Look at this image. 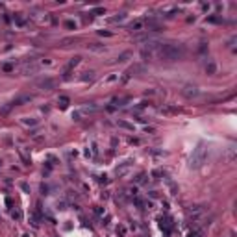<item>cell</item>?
<instances>
[{"label":"cell","mask_w":237,"mask_h":237,"mask_svg":"<svg viewBox=\"0 0 237 237\" xmlns=\"http://www.w3.org/2000/svg\"><path fill=\"white\" fill-rule=\"evenodd\" d=\"M156 56L165 61H178L185 56V46L180 43H159Z\"/></svg>","instance_id":"obj_1"},{"label":"cell","mask_w":237,"mask_h":237,"mask_svg":"<svg viewBox=\"0 0 237 237\" xmlns=\"http://www.w3.org/2000/svg\"><path fill=\"white\" fill-rule=\"evenodd\" d=\"M208 158V146L204 143H198V146L193 150L191 154V159H189V167L191 169H200L204 165V161Z\"/></svg>","instance_id":"obj_2"},{"label":"cell","mask_w":237,"mask_h":237,"mask_svg":"<svg viewBox=\"0 0 237 237\" xmlns=\"http://www.w3.org/2000/svg\"><path fill=\"white\" fill-rule=\"evenodd\" d=\"M97 109H98V108H97L95 104L82 106V108H78V109H74V111H72V118H74V120H82L85 115H91V113H95Z\"/></svg>","instance_id":"obj_3"},{"label":"cell","mask_w":237,"mask_h":237,"mask_svg":"<svg viewBox=\"0 0 237 237\" xmlns=\"http://www.w3.org/2000/svg\"><path fill=\"white\" fill-rule=\"evenodd\" d=\"M187 215L193 219V220H200V219L206 215V208L204 206H191L187 209Z\"/></svg>","instance_id":"obj_4"},{"label":"cell","mask_w":237,"mask_h":237,"mask_svg":"<svg viewBox=\"0 0 237 237\" xmlns=\"http://www.w3.org/2000/svg\"><path fill=\"white\" fill-rule=\"evenodd\" d=\"M35 85L41 87V89H45V91H50V89H54V87H56V80H52V78H41V80L35 82Z\"/></svg>","instance_id":"obj_5"},{"label":"cell","mask_w":237,"mask_h":237,"mask_svg":"<svg viewBox=\"0 0 237 237\" xmlns=\"http://www.w3.org/2000/svg\"><path fill=\"white\" fill-rule=\"evenodd\" d=\"M134 41L135 43H150V41H154V34H150V32H145V34H135L134 35Z\"/></svg>","instance_id":"obj_6"},{"label":"cell","mask_w":237,"mask_h":237,"mask_svg":"<svg viewBox=\"0 0 237 237\" xmlns=\"http://www.w3.org/2000/svg\"><path fill=\"white\" fill-rule=\"evenodd\" d=\"M128 28H130L132 32H135V34H141V32H143V30L146 28V22H145V20H143V19H139V20H134V22H132V24H130Z\"/></svg>","instance_id":"obj_7"},{"label":"cell","mask_w":237,"mask_h":237,"mask_svg":"<svg viewBox=\"0 0 237 237\" xmlns=\"http://www.w3.org/2000/svg\"><path fill=\"white\" fill-rule=\"evenodd\" d=\"M32 100H34V95H20V97H17L11 102V106H24V104H28Z\"/></svg>","instance_id":"obj_8"},{"label":"cell","mask_w":237,"mask_h":237,"mask_svg":"<svg viewBox=\"0 0 237 237\" xmlns=\"http://www.w3.org/2000/svg\"><path fill=\"white\" fill-rule=\"evenodd\" d=\"M182 95H183L185 98H193V97H197L198 95V89L195 87V85H187V87L182 89Z\"/></svg>","instance_id":"obj_9"},{"label":"cell","mask_w":237,"mask_h":237,"mask_svg":"<svg viewBox=\"0 0 237 237\" xmlns=\"http://www.w3.org/2000/svg\"><path fill=\"white\" fill-rule=\"evenodd\" d=\"M80 61H82V58H80V56H74V58L67 63V67H65V78L69 76V72H71V71H72L76 65H80Z\"/></svg>","instance_id":"obj_10"},{"label":"cell","mask_w":237,"mask_h":237,"mask_svg":"<svg viewBox=\"0 0 237 237\" xmlns=\"http://www.w3.org/2000/svg\"><path fill=\"white\" fill-rule=\"evenodd\" d=\"M130 169H132V161H124L122 165H118V167H117L115 174H117V176H124V174H126Z\"/></svg>","instance_id":"obj_11"},{"label":"cell","mask_w":237,"mask_h":237,"mask_svg":"<svg viewBox=\"0 0 237 237\" xmlns=\"http://www.w3.org/2000/svg\"><path fill=\"white\" fill-rule=\"evenodd\" d=\"M159 228H161V230H165V232L169 234V232H171V228H172V220H171L169 217L161 219V220H159Z\"/></svg>","instance_id":"obj_12"},{"label":"cell","mask_w":237,"mask_h":237,"mask_svg":"<svg viewBox=\"0 0 237 237\" xmlns=\"http://www.w3.org/2000/svg\"><path fill=\"white\" fill-rule=\"evenodd\" d=\"M78 37H65V39L59 41V46H71V45H76L78 43Z\"/></svg>","instance_id":"obj_13"},{"label":"cell","mask_w":237,"mask_h":237,"mask_svg":"<svg viewBox=\"0 0 237 237\" xmlns=\"http://www.w3.org/2000/svg\"><path fill=\"white\" fill-rule=\"evenodd\" d=\"M87 50H91V52H102L104 50V45H100V43H89L87 45Z\"/></svg>","instance_id":"obj_14"},{"label":"cell","mask_w":237,"mask_h":237,"mask_svg":"<svg viewBox=\"0 0 237 237\" xmlns=\"http://www.w3.org/2000/svg\"><path fill=\"white\" fill-rule=\"evenodd\" d=\"M145 69H143V65H134V67H130L128 69V76H134V74H137V72H143Z\"/></svg>","instance_id":"obj_15"},{"label":"cell","mask_w":237,"mask_h":237,"mask_svg":"<svg viewBox=\"0 0 237 237\" xmlns=\"http://www.w3.org/2000/svg\"><path fill=\"white\" fill-rule=\"evenodd\" d=\"M117 124H118V128H124V130L134 132V124H130V122H126V120H118Z\"/></svg>","instance_id":"obj_16"},{"label":"cell","mask_w":237,"mask_h":237,"mask_svg":"<svg viewBox=\"0 0 237 237\" xmlns=\"http://www.w3.org/2000/svg\"><path fill=\"white\" fill-rule=\"evenodd\" d=\"M130 58H132V54H130V52H122V54H120V56L115 59V61H118V63H124V61H128Z\"/></svg>","instance_id":"obj_17"},{"label":"cell","mask_w":237,"mask_h":237,"mask_svg":"<svg viewBox=\"0 0 237 237\" xmlns=\"http://www.w3.org/2000/svg\"><path fill=\"white\" fill-rule=\"evenodd\" d=\"M69 102H71V100L67 98V97H61V98L58 100V104H59V108H61V109H65V108L69 106Z\"/></svg>","instance_id":"obj_18"},{"label":"cell","mask_w":237,"mask_h":237,"mask_svg":"<svg viewBox=\"0 0 237 237\" xmlns=\"http://www.w3.org/2000/svg\"><path fill=\"white\" fill-rule=\"evenodd\" d=\"M95 78V72H93V71H87V72H83V82H87V80H93Z\"/></svg>","instance_id":"obj_19"},{"label":"cell","mask_w":237,"mask_h":237,"mask_svg":"<svg viewBox=\"0 0 237 237\" xmlns=\"http://www.w3.org/2000/svg\"><path fill=\"white\" fill-rule=\"evenodd\" d=\"M215 69H217L215 63H209V65L206 67V72H208V74H215Z\"/></svg>","instance_id":"obj_20"},{"label":"cell","mask_w":237,"mask_h":237,"mask_svg":"<svg viewBox=\"0 0 237 237\" xmlns=\"http://www.w3.org/2000/svg\"><path fill=\"white\" fill-rule=\"evenodd\" d=\"M135 182H137V183H145V182H146V174H145V172H141V174L135 178Z\"/></svg>","instance_id":"obj_21"},{"label":"cell","mask_w":237,"mask_h":237,"mask_svg":"<svg viewBox=\"0 0 237 237\" xmlns=\"http://www.w3.org/2000/svg\"><path fill=\"white\" fill-rule=\"evenodd\" d=\"M122 19H126V13H118L117 17H113V19H109L111 22H118V20H122Z\"/></svg>","instance_id":"obj_22"},{"label":"cell","mask_w":237,"mask_h":237,"mask_svg":"<svg viewBox=\"0 0 237 237\" xmlns=\"http://www.w3.org/2000/svg\"><path fill=\"white\" fill-rule=\"evenodd\" d=\"M91 13H93V15H104V8H95Z\"/></svg>","instance_id":"obj_23"},{"label":"cell","mask_w":237,"mask_h":237,"mask_svg":"<svg viewBox=\"0 0 237 237\" xmlns=\"http://www.w3.org/2000/svg\"><path fill=\"white\" fill-rule=\"evenodd\" d=\"M22 122H24V124H37L35 118H22Z\"/></svg>","instance_id":"obj_24"},{"label":"cell","mask_w":237,"mask_h":237,"mask_svg":"<svg viewBox=\"0 0 237 237\" xmlns=\"http://www.w3.org/2000/svg\"><path fill=\"white\" fill-rule=\"evenodd\" d=\"M65 26H67V28H76V24H74L72 20H67V22H65Z\"/></svg>","instance_id":"obj_25"},{"label":"cell","mask_w":237,"mask_h":237,"mask_svg":"<svg viewBox=\"0 0 237 237\" xmlns=\"http://www.w3.org/2000/svg\"><path fill=\"white\" fill-rule=\"evenodd\" d=\"M98 34H100V35H106V37H109V35H111V34H109V32H104V30H100Z\"/></svg>","instance_id":"obj_26"},{"label":"cell","mask_w":237,"mask_h":237,"mask_svg":"<svg viewBox=\"0 0 237 237\" xmlns=\"http://www.w3.org/2000/svg\"><path fill=\"white\" fill-rule=\"evenodd\" d=\"M11 215H13V217H15V219H19V217H20V213H19V211H17V209H15V211H11Z\"/></svg>","instance_id":"obj_27"},{"label":"cell","mask_w":237,"mask_h":237,"mask_svg":"<svg viewBox=\"0 0 237 237\" xmlns=\"http://www.w3.org/2000/svg\"><path fill=\"white\" fill-rule=\"evenodd\" d=\"M115 80H117V76H115V74H113V76H109V78L106 80V82H115Z\"/></svg>","instance_id":"obj_28"},{"label":"cell","mask_w":237,"mask_h":237,"mask_svg":"<svg viewBox=\"0 0 237 237\" xmlns=\"http://www.w3.org/2000/svg\"><path fill=\"white\" fill-rule=\"evenodd\" d=\"M0 169H2V159H0Z\"/></svg>","instance_id":"obj_29"}]
</instances>
